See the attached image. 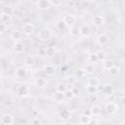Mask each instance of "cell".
I'll list each match as a JSON object with an SVG mask.
<instances>
[{
  "mask_svg": "<svg viewBox=\"0 0 125 125\" xmlns=\"http://www.w3.org/2000/svg\"><path fill=\"white\" fill-rule=\"evenodd\" d=\"M52 30L49 27H42L37 32V38L42 42L49 41L52 38Z\"/></svg>",
  "mask_w": 125,
  "mask_h": 125,
  "instance_id": "6da1fadb",
  "label": "cell"
},
{
  "mask_svg": "<svg viewBox=\"0 0 125 125\" xmlns=\"http://www.w3.org/2000/svg\"><path fill=\"white\" fill-rule=\"evenodd\" d=\"M16 95L20 98H27L30 95V89L25 84H21L16 89Z\"/></svg>",
  "mask_w": 125,
  "mask_h": 125,
  "instance_id": "7a4b0ae2",
  "label": "cell"
},
{
  "mask_svg": "<svg viewBox=\"0 0 125 125\" xmlns=\"http://www.w3.org/2000/svg\"><path fill=\"white\" fill-rule=\"evenodd\" d=\"M21 31L23 33V35L25 36H30L34 33L35 31V25L33 22L31 21H27V22H24L21 26Z\"/></svg>",
  "mask_w": 125,
  "mask_h": 125,
  "instance_id": "3957f363",
  "label": "cell"
},
{
  "mask_svg": "<svg viewBox=\"0 0 125 125\" xmlns=\"http://www.w3.org/2000/svg\"><path fill=\"white\" fill-rule=\"evenodd\" d=\"M43 70V73L48 76V77H53L56 75V72H57V67L52 64V63H48V64H45L42 68Z\"/></svg>",
  "mask_w": 125,
  "mask_h": 125,
  "instance_id": "277c9868",
  "label": "cell"
},
{
  "mask_svg": "<svg viewBox=\"0 0 125 125\" xmlns=\"http://www.w3.org/2000/svg\"><path fill=\"white\" fill-rule=\"evenodd\" d=\"M119 107H118V104L114 102H108L105 105H104V110L106 111L107 114L109 115H112V114H115L117 111H118Z\"/></svg>",
  "mask_w": 125,
  "mask_h": 125,
  "instance_id": "5b68a950",
  "label": "cell"
},
{
  "mask_svg": "<svg viewBox=\"0 0 125 125\" xmlns=\"http://www.w3.org/2000/svg\"><path fill=\"white\" fill-rule=\"evenodd\" d=\"M14 75L17 79H24L27 76V67L26 66H19L15 69Z\"/></svg>",
  "mask_w": 125,
  "mask_h": 125,
  "instance_id": "8992f818",
  "label": "cell"
},
{
  "mask_svg": "<svg viewBox=\"0 0 125 125\" xmlns=\"http://www.w3.org/2000/svg\"><path fill=\"white\" fill-rule=\"evenodd\" d=\"M15 116L11 113H4L1 116V124L3 125H13L15 124Z\"/></svg>",
  "mask_w": 125,
  "mask_h": 125,
  "instance_id": "52a82bcc",
  "label": "cell"
},
{
  "mask_svg": "<svg viewBox=\"0 0 125 125\" xmlns=\"http://www.w3.org/2000/svg\"><path fill=\"white\" fill-rule=\"evenodd\" d=\"M92 24L96 27H102L104 23H105V19L104 16L102 15H97V16H94L92 18V21H91Z\"/></svg>",
  "mask_w": 125,
  "mask_h": 125,
  "instance_id": "ba28073f",
  "label": "cell"
},
{
  "mask_svg": "<svg viewBox=\"0 0 125 125\" xmlns=\"http://www.w3.org/2000/svg\"><path fill=\"white\" fill-rule=\"evenodd\" d=\"M96 42L99 46H105L109 42V37L105 33H100L96 37Z\"/></svg>",
  "mask_w": 125,
  "mask_h": 125,
  "instance_id": "9c48e42d",
  "label": "cell"
},
{
  "mask_svg": "<svg viewBox=\"0 0 125 125\" xmlns=\"http://www.w3.org/2000/svg\"><path fill=\"white\" fill-rule=\"evenodd\" d=\"M62 21H64V23L66 24L67 27H70V26H72V25L75 24V22H76V18H75V16L72 15V14H66V15H64V16L62 17Z\"/></svg>",
  "mask_w": 125,
  "mask_h": 125,
  "instance_id": "30bf717a",
  "label": "cell"
},
{
  "mask_svg": "<svg viewBox=\"0 0 125 125\" xmlns=\"http://www.w3.org/2000/svg\"><path fill=\"white\" fill-rule=\"evenodd\" d=\"M35 64V58L33 55L31 54H28V55H25L24 58H23V65L26 66L27 68H30V67H33Z\"/></svg>",
  "mask_w": 125,
  "mask_h": 125,
  "instance_id": "8fae6325",
  "label": "cell"
},
{
  "mask_svg": "<svg viewBox=\"0 0 125 125\" xmlns=\"http://www.w3.org/2000/svg\"><path fill=\"white\" fill-rule=\"evenodd\" d=\"M34 85L39 89H44L48 85V80L43 76H38L34 79Z\"/></svg>",
  "mask_w": 125,
  "mask_h": 125,
  "instance_id": "7c38bea8",
  "label": "cell"
},
{
  "mask_svg": "<svg viewBox=\"0 0 125 125\" xmlns=\"http://www.w3.org/2000/svg\"><path fill=\"white\" fill-rule=\"evenodd\" d=\"M52 101L56 104H61L62 102L65 101V98H64V93L62 92H60V91H55L52 95Z\"/></svg>",
  "mask_w": 125,
  "mask_h": 125,
  "instance_id": "4fadbf2b",
  "label": "cell"
},
{
  "mask_svg": "<svg viewBox=\"0 0 125 125\" xmlns=\"http://www.w3.org/2000/svg\"><path fill=\"white\" fill-rule=\"evenodd\" d=\"M102 112H103V109H102L101 105H99V104H93L89 108V113L93 117H99V116H101Z\"/></svg>",
  "mask_w": 125,
  "mask_h": 125,
  "instance_id": "5bb4252c",
  "label": "cell"
},
{
  "mask_svg": "<svg viewBox=\"0 0 125 125\" xmlns=\"http://www.w3.org/2000/svg\"><path fill=\"white\" fill-rule=\"evenodd\" d=\"M91 33H92V29L89 24L84 23L80 25V36L81 37H89Z\"/></svg>",
  "mask_w": 125,
  "mask_h": 125,
  "instance_id": "9a60e30c",
  "label": "cell"
},
{
  "mask_svg": "<svg viewBox=\"0 0 125 125\" xmlns=\"http://www.w3.org/2000/svg\"><path fill=\"white\" fill-rule=\"evenodd\" d=\"M12 49H13V52L15 54L21 55V54H22L24 52V45L21 41H16V42H14Z\"/></svg>",
  "mask_w": 125,
  "mask_h": 125,
  "instance_id": "2e32d148",
  "label": "cell"
},
{
  "mask_svg": "<svg viewBox=\"0 0 125 125\" xmlns=\"http://www.w3.org/2000/svg\"><path fill=\"white\" fill-rule=\"evenodd\" d=\"M93 121V116L89 113V114H86V113H83L81 114L79 117H78V123L79 124H90L92 123Z\"/></svg>",
  "mask_w": 125,
  "mask_h": 125,
  "instance_id": "e0dca14e",
  "label": "cell"
},
{
  "mask_svg": "<svg viewBox=\"0 0 125 125\" xmlns=\"http://www.w3.org/2000/svg\"><path fill=\"white\" fill-rule=\"evenodd\" d=\"M44 53H45V56H46L47 58L52 59V58H54V57L56 56V54H57V49H56L55 46L50 45V46H48V47H46V48L44 49Z\"/></svg>",
  "mask_w": 125,
  "mask_h": 125,
  "instance_id": "ac0fdd59",
  "label": "cell"
},
{
  "mask_svg": "<svg viewBox=\"0 0 125 125\" xmlns=\"http://www.w3.org/2000/svg\"><path fill=\"white\" fill-rule=\"evenodd\" d=\"M22 36H23L22 31H21V30H19V29H14V30L11 32V34H10V38H11L14 42H16V41H21V38H22Z\"/></svg>",
  "mask_w": 125,
  "mask_h": 125,
  "instance_id": "d6986e66",
  "label": "cell"
},
{
  "mask_svg": "<svg viewBox=\"0 0 125 125\" xmlns=\"http://www.w3.org/2000/svg\"><path fill=\"white\" fill-rule=\"evenodd\" d=\"M36 5H37V8L42 11H46V10L50 9V7H51L49 0H37Z\"/></svg>",
  "mask_w": 125,
  "mask_h": 125,
  "instance_id": "ffe728a7",
  "label": "cell"
},
{
  "mask_svg": "<svg viewBox=\"0 0 125 125\" xmlns=\"http://www.w3.org/2000/svg\"><path fill=\"white\" fill-rule=\"evenodd\" d=\"M85 91L89 96H95L99 93V86H94V85H88L85 87Z\"/></svg>",
  "mask_w": 125,
  "mask_h": 125,
  "instance_id": "44dd1931",
  "label": "cell"
},
{
  "mask_svg": "<svg viewBox=\"0 0 125 125\" xmlns=\"http://www.w3.org/2000/svg\"><path fill=\"white\" fill-rule=\"evenodd\" d=\"M70 116H71V112H70L69 109L64 108V109H62V110L59 112V118H60L61 120H62V121L68 120V119L70 118Z\"/></svg>",
  "mask_w": 125,
  "mask_h": 125,
  "instance_id": "7402d4cb",
  "label": "cell"
},
{
  "mask_svg": "<svg viewBox=\"0 0 125 125\" xmlns=\"http://www.w3.org/2000/svg\"><path fill=\"white\" fill-rule=\"evenodd\" d=\"M83 70H84L85 74H87V75H92V74H94V72H95L96 68H95V65H94V63L88 62L87 64H85V66H84Z\"/></svg>",
  "mask_w": 125,
  "mask_h": 125,
  "instance_id": "603a6c76",
  "label": "cell"
},
{
  "mask_svg": "<svg viewBox=\"0 0 125 125\" xmlns=\"http://www.w3.org/2000/svg\"><path fill=\"white\" fill-rule=\"evenodd\" d=\"M11 19H12L11 14H9V13H7L5 11H2L1 12V15H0V21H1V22L8 24V22L11 21Z\"/></svg>",
  "mask_w": 125,
  "mask_h": 125,
  "instance_id": "cb8c5ba5",
  "label": "cell"
},
{
  "mask_svg": "<svg viewBox=\"0 0 125 125\" xmlns=\"http://www.w3.org/2000/svg\"><path fill=\"white\" fill-rule=\"evenodd\" d=\"M69 28V34L72 37H76V36H80V26H77L76 24L68 27Z\"/></svg>",
  "mask_w": 125,
  "mask_h": 125,
  "instance_id": "d4e9b609",
  "label": "cell"
},
{
  "mask_svg": "<svg viewBox=\"0 0 125 125\" xmlns=\"http://www.w3.org/2000/svg\"><path fill=\"white\" fill-rule=\"evenodd\" d=\"M107 72H108V75H109L110 77H116V76H118V74L120 73V67L114 64L111 68H109V69L107 70Z\"/></svg>",
  "mask_w": 125,
  "mask_h": 125,
  "instance_id": "484cf974",
  "label": "cell"
},
{
  "mask_svg": "<svg viewBox=\"0 0 125 125\" xmlns=\"http://www.w3.org/2000/svg\"><path fill=\"white\" fill-rule=\"evenodd\" d=\"M103 64V68L105 69V70H108L109 68H111L113 65H114V61L111 60V59H106L105 61H104L102 62Z\"/></svg>",
  "mask_w": 125,
  "mask_h": 125,
  "instance_id": "4316f807",
  "label": "cell"
},
{
  "mask_svg": "<svg viewBox=\"0 0 125 125\" xmlns=\"http://www.w3.org/2000/svg\"><path fill=\"white\" fill-rule=\"evenodd\" d=\"M75 92L73 89H66L65 92H64V98L66 101H71L73 100V98L75 97Z\"/></svg>",
  "mask_w": 125,
  "mask_h": 125,
  "instance_id": "83f0119b",
  "label": "cell"
},
{
  "mask_svg": "<svg viewBox=\"0 0 125 125\" xmlns=\"http://www.w3.org/2000/svg\"><path fill=\"white\" fill-rule=\"evenodd\" d=\"M55 26H56V28H57L58 30H60V31H63V30H65V29L67 28V26H66V24L64 23V21H62V19L57 21L56 23H55Z\"/></svg>",
  "mask_w": 125,
  "mask_h": 125,
  "instance_id": "f1b7e54d",
  "label": "cell"
},
{
  "mask_svg": "<svg viewBox=\"0 0 125 125\" xmlns=\"http://www.w3.org/2000/svg\"><path fill=\"white\" fill-rule=\"evenodd\" d=\"M97 57H98V60H99V62H104V61H105L106 59H107V54H106V52H104V50H99L97 53Z\"/></svg>",
  "mask_w": 125,
  "mask_h": 125,
  "instance_id": "f546056e",
  "label": "cell"
},
{
  "mask_svg": "<svg viewBox=\"0 0 125 125\" xmlns=\"http://www.w3.org/2000/svg\"><path fill=\"white\" fill-rule=\"evenodd\" d=\"M103 93L104 95H107V96H110L112 93H113V88L110 84H104L103 86Z\"/></svg>",
  "mask_w": 125,
  "mask_h": 125,
  "instance_id": "4dcf8cb0",
  "label": "cell"
},
{
  "mask_svg": "<svg viewBox=\"0 0 125 125\" xmlns=\"http://www.w3.org/2000/svg\"><path fill=\"white\" fill-rule=\"evenodd\" d=\"M87 84L88 85H94V86H99L100 80L98 77H89L87 79Z\"/></svg>",
  "mask_w": 125,
  "mask_h": 125,
  "instance_id": "1f68e13d",
  "label": "cell"
},
{
  "mask_svg": "<svg viewBox=\"0 0 125 125\" xmlns=\"http://www.w3.org/2000/svg\"><path fill=\"white\" fill-rule=\"evenodd\" d=\"M76 80H77V77L75 76V74L68 75V76H66V78H65L66 83H67V84H70V85H73V84L76 82Z\"/></svg>",
  "mask_w": 125,
  "mask_h": 125,
  "instance_id": "d6a6232c",
  "label": "cell"
},
{
  "mask_svg": "<svg viewBox=\"0 0 125 125\" xmlns=\"http://www.w3.org/2000/svg\"><path fill=\"white\" fill-rule=\"evenodd\" d=\"M88 62H91V63H96L99 62L98 60V57H97V54L96 53H92L88 56Z\"/></svg>",
  "mask_w": 125,
  "mask_h": 125,
  "instance_id": "836d02e7",
  "label": "cell"
},
{
  "mask_svg": "<svg viewBox=\"0 0 125 125\" xmlns=\"http://www.w3.org/2000/svg\"><path fill=\"white\" fill-rule=\"evenodd\" d=\"M50 5L55 8H60L62 5V0H49Z\"/></svg>",
  "mask_w": 125,
  "mask_h": 125,
  "instance_id": "e575fe53",
  "label": "cell"
},
{
  "mask_svg": "<svg viewBox=\"0 0 125 125\" xmlns=\"http://www.w3.org/2000/svg\"><path fill=\"white\" fill-rule=\"evenodd\" d=\"M66 89H67V87H66V84H64V83H58L56 86V90L62 92V93H64Z\"/></svg>",
  "mask_w": 125,
  "mask_h": 125,
  "instance_id": "d590c367",
  "label": "cell"
},
{
  "mask_svg": "<svg viewBox=\"0 0 125 125\" xmlns=\"http://www.w3.org/2000/svg\"><path fill=\"white\" fill-rule=\"evenodd\" d=\"M6 30H8V24L1 22V23H0V32H1V34L5 33Z\"/></svg>",
  "mask_w": 125,
  "mask_h": 125,
  "instance_id": "8d00e7d4",
  "label": "cell"
},
{
  "mask_svg": "<svg viewBox=\"0 0 125 125\" xmlns=\"http://www.w3.org/2000/svg\"><path fill=\"white\" fill-rule=\"evenodd\" d=\"M84 75H86V74H85V72H84L83 69H78V70L75 72V76H76L77 78H81V77H83Z\"/></svg>",
  "mask_w": 125,
  "mask_h": 125,
  "instance_id": "74e56055",
  "label": "cell"
},
{
  "mask_svg": "<svg viewBox=\"0 0 125 125\" xmlns=\"http://www.w3.org/2000/svg\"><path fill=\"white\" fill-rule=\"evenodd\" d=\"M32 123H33V124H36V123L39 124V123H41V121L39 120V117H34V120L32 121Z\"/></svg>",
  "mask_w": 125,
  "mask_h": 125,
  "instance_id": "f35d334b",
  "label": "cell"
},
{
  "mask_svg": "<svg viewBox=\"0 0 125 125\" xmlns=\"http://www.w3.org/2000/svg\"><path fill=\"white\" fill-rule=\"evenodd\" d=\"M120 103L125 106V95H124V96H122V97L120 98Z\"/></svg>",
  "mask_w": 125,
  "mask_h": 125,
  "instance_id": "ab89813d",
  "label": "cell"
},
{
  "mask_svg": "<svg viewBox=\"0 0 125 125\" xmlns=\"http://www.w3.org/2000/svg\"><path fill=\"white\" fill-rule=\"evenodd\" d=\"M85 2H88V3H93V2H95L96 0H84Z\"/></svg>",
  "mask_w": 125,
  "mask_h": 125,
  "instance_id": "60d3db41",
  "label": "cell"
},
{
  "mask_svg": "<svg viewBox=\"0 0 125 125\" xmlns=\"http://www.w3.org/2000/svg\"><path fill=\"white\" fill-rule=\"evenodd\" d=\"M121 1H125V0H121Z\"/></svg>",
  "mask_w": 125,
  "mask_h": 125,
  "instance_id": "b9f144b4",
  "label": "cell"
},
{
  "mask_svg": "<svg viewBox=\"0 0 125 125\" xmlns=\"http://www.w3.org/2000/svg\"><path fill=\"white\" fill-rule=\"evenodd\" d=\"M36 1H37V0H36Z\"/></svg>",
  "mask_w": 125,
  "mask_h": 125,
  "instance_id": "7bdbcfd3",
  "label": "cell"
}]
</instances>
